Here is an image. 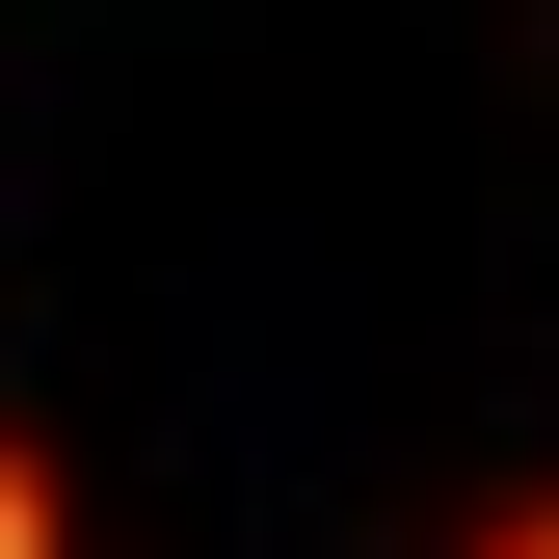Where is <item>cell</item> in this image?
Instances as JSON below:
<instances>
[{
	"label": "cell",
	"instance_id": "obj_1",
	"mask_svg": "<svg viewBox=\"0 0 559 559\" xmlns=\"http://www.w3.org/2000/svg\"><path fill=\"white\" fill-rule=\"evenodd\" d=\"M0 559H81V479H53L27 427H0Z\"/></svg>",
	"mask_w": 559,
	"mask_h": 559
},
{
	"label": "cell",
	"instance_id": "obj_2",
	"mask_svg": "<svg viewBox=\"0 0 559 559\" xmlns=\"http://www.w3.org/2000/svg\"><path fill=\"white\" fill-rule=\"evenodd\" d=\"M453 559H559V479H533V507H479V533H453Z\"/></svg>",
	"mask_w": 559,
	"mask_h": 559
}]
</instances>
